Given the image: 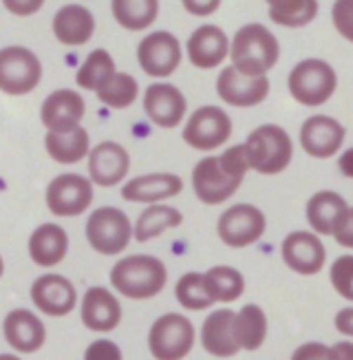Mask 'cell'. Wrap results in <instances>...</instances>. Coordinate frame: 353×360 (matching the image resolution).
<instances>
[{
  "label": "cell",
  "mask_w": 353,
  "mask_h": 360,
  "mask_svg": "<svg viewBox=\"0 0 353 360\" xmlns=\"http://www.w3.org/2000/svg\"><path fill=\"white\" fill-rule=\"evenodd\" d=\"M248 168L243 144L227 148L221 155H210L192 170V191L206 206H219L239 191Z\"/></svg>",
  "instance_id": "cell-1"
},
{
  "label": "cell",
  "mask_w": 353,
  "mask_h": 360,
  "mask_svg": "<svg viewBox=\"0 0 353 360\" xmlns=\"http://www.w3.org/2000/svg\"><path fill=\"white\" fill-rule=\"evenodd\" d=\"M232 67L248 77H265L281 58L279 40L265 25H243L229 44Z\"/></svg>",
  "instance_id": "cell-2"
},
{
  "label": "cell",
  "mask_w": 353,
  "mask_h": 360,
  "mask_svg": "<svg viewBox=\"0 0 353 360\" xmlns=\"http://www.w3.org/2000/svg\"><path fill=\"white\" fill-rule=\"evenodd\" d=\"M166 265L152 255H131L119 259L111 270V285L133 301L152 299L166 288Z\"/></svg>",
  "instance_id": "cell-3"
},
{
  "label": "cell",
  "mask_w": 353,
  "mask_h": 360,
  "mask_svg": "<svg viewBox=\"0 0 353 360\" xmlns=\"http://www.w3.org/2000/svg\"><path fill=\"white\" fill-rule=\"evenodd\" d=\"M248 166L260 175H279L289 166L294 144L279 124H263L254 129L243 144Z\"/></svg>",
  "instance_id": "cell-4"
},
{
  "label": "cell",
  "mask_w": 353,
  "mask_h": 360,
  "mask_svg": "<svg viewBox=\"0 0 353 360\" xmlns=\"http://www.w3.org/2000/svg\"><path fill=\"white\" fill-rule=\"evenodd\" d=\"M291 98L305 106H320L331 100L338 86L335 69L325 60L307 58L291 69L287 77Z\"/></svg>",
  "instance_id": "cell-5"
},
{
  "label": "cell",
  "mask_w": 353,
  "mask_h": 360,
  "mask_svg": "<svg viewBox=\"0 0 353 360\" xmlns=\"http://www.w3.org/2000/svg\"><path fill=\"white\" fill-rule=\"evenodd\" d=\"M197 332L188 316L171 314L159 316L150 325L148 332V349L155 360H183L194 347Z\"/></svg>",
  "instance_id": "cell-6"
},
{
  "label": "cell",
  "mask_w": 353,
  "mask_h": 360,
  "mask_svg": "<svg viewBox=\"0 0 353 360\" xmlns=\"http://www.w3.org/2000/svg\"><path fill=\"white\" fill-rule=\"evenodd\" d=\"M86 241L95 252L104 257L121 255L131 243L133 237V224L124 210L104 206L88 214L86 221Z\"/></svg>",
  "instance_id": "cell-7"
},
{
  "label": "cell",
  "mask_w": 353,
  "mask_h": 360,
  "mask_svg": "<svg viewBox=\"0 0 353 360\" xmlns=\"http://www.w3.org/2000/svg\"><path fill=\"white\" fill-rule=\"evenodd\" d=\"M42 80L40 58L27 46H3L0 49V91L7 96H27Z\"/></svg>",
  "instance_id": "cell-8"
},
{
  "label": "cell",
  "mask_w": 353,
  "mask_h": 360,
  "mask_svg": "<svg viewBox=\"0 0 353 360\" xmlns=\"http://www.w3.org/2000/svg\"><path fill=\"white\" fill-rule=\"evenodd\" d=\"M267 219L263 210L252 203L229 206L217 221L219 239L229 248H248L265 234Z\"/></svg>",
  "instance_id": "cell-9"
},
{
  "label": "cell",
  "mask_w": 353,
  "mask_h": 360,
  "mask_svg": "<svg viewBox=\"0 0 353 360\" xmlns=\"http://www.w3.org/2000/svg\"><path fill=\"white\" fill-rule=\"evenodd\" d=\"M232 135V120L219 106H201L190 115L183 139L194 150L210 153L223 146Z\"/></svg>",
  "instance_id": "cell-10"
},
{
  "label": "cell",
  "mask_w": 353,
  "mask_h": 360,
  "mask_svg": "<svg viewBox=\"0 0 353 360\" xmlns=\"http://www.w3.org/2000/svg\"><path fill=\"white\" fill-rule=\"evenodd\" d=\"M93 203V184L78 173L58 175L47 186V208L55 217H78Z\"/></svg>",
  "instance_id": "cell-11"
},
{
  "label": "cell",
  "mask_w": 353,
  "mask_h": 360,
  "mask_svg": "<svg viewBox=\"0 0 353 360\" xmlns=\"http://www.w3.org/2000/svg\"><path fill=\"white\" fill-rule=\"evenodd\" d=\"M137 62L150 77H171L181 65V44L171 31H152L137 44Z\"/></svg>",
  "instance_id": "cell-12"
},
{
  "label": "cell",
  "mask_w": 353,
  "mask_h": 360,
  "mask_svg": "<svg viewBox=\"0 0 353 360\" xmlns=\"http://www.w3.org/2000/svg\"><path fill=\"white\" fill-rule=\"evenodd\" d=\"M281 257L289 270H294L300 276H314L327 261L325 243L318 239V234L296 230L289 232L281 243Z\"/></svg>",
  "instance_id": "cell-13"
},
{
  "label": "cell",
  "mask_w": 353,
  "mask_h": 360,
  "mask_svg": "<svg viewBox=\"0 0 353 360\" xmlns=\"http://www.w3.org/2000/svg\"><path fill=\"white\" fill-rule=\"evenodd\" d=\"M347 131L340 122L329 115L307 117L300 127V146L316 160H329L342 148Z\"/></svg>",
  "instance_id": "cell-14"
},
{
  "label": "cell",
  "mask_w": 353,
  "mask_h": 360,
  "mask_svg": "<svg viewBox=\"0 0 353 360\" xmlns=\"http://www.w3.org/2000/svg\"><path fill=\"white\" fill-rule=\"evenodd\" d=\"M32 301L38 311L47 316H67L75 309L78 292L62 274H42L32 283Z\"/></svg>",
  "instance_id": "cell-15"
},
{
  "label": "cell",
  "mask_w": 353,
  "mask_h": 360,
  "mask_svg": "<svg viewBox=\"0 0 353 360\" xmlns=\"http://www.w3.org/2000/svg\"><path fill=\"white\" fill-rule=\"evenodd\" d=\"M144 111L155 127L175 129L186 117L188 102L177 86L168 82H155L144 93Z\"/></svg>",
  "instance_id": "cell-16"
},
{
  "label": "cell",
  "mask_w": 353,
  "mask_h": 360,
  "mask_svg": "<svg viewBox=\"0 0 353 360\" xmlns=\"http://www.w3.org/2000/svg\"><path fill=\"white\" fill-rule=\"evenodd\" d=\"M217 93L219 98L239 108H250L265 102L269 96V80L265 77H248L239 73L234 67H225L217 77Z\"/></svg>",
  "instance_id": "cell-17"
},
{
  "label": "cell",
  "mask_w": 353,
  "mask_h": 360,
  "mask_svg": "<svg viewBox=\"0 0 353 360\" xmlns=\"http://www.w3.org/2000/svg\"><path fill=\"white\" fill-rule=\"evenodd\" d=\"M131 168L128 150L117 142H100L88 150V181L100 188H113L121 184Z\"/></svg>",
  "instance_id": "cell-18"
},
{
  "label": "cell",
  "mask_w": 353,
  "mask_h": 360,
  "mask_svg": "<svg viewBox=\"0 0 353 360\" xmlns=\"http://www.w3.org/2000/svg\"><path fill=\"white\" fill-rule=\"evenodd\" d=\"M84 113L86 104L78 91L58 89L44 100L40 108V120L47 127V133H65L80 127Z\"/></svg>",
  "instance_id": "cell-19"
},
{
  "label": "cell",
  "mask_w": 353,
  "mask_h": 360,
  "mask_svg": "<svg viewBox=\"0 0 353 360\" xmlns=\"http://www.w3.org/2000/svg\"><path fill=\"white\" fill-rule=\"evenodd\" d=\"M3 334L11 349L18 354H34L47 340V327L32 309H13L3 321Z\"/></svg>",
  "instance_id": "cell-20"
},
{
  "label": "cell",
  "mask_w": 353,
  "mask_h": 360,
  "mask_svg": "<svg viewBox=\"0 0 353 360\" xmlns=\"http://www.w3.org/2000/svg\"><path fill=\"white\" fill-rule=\"evenodd\" d=\"M82 323L91 332H113L121 323V303L106 288H88L82 299Z\"/></svg>",
  "instance_id": "cell-21"
},
{
  "label": "cell",
  "mask_w": 353,
  "mask_h": 360,
  "mask_svg": "<svg viewBox=\"0 0 353 360\" xmlns=\"http://www.w3.org/2000/svg\"><path fill=\"white\" fill-rule=\"evenodd\" d=\"M188 58L197 69H214L229 53V40L217 25H201L188 38Z\"/></svg>",
  "instance_id": "cell-22"
},
{
  "label": "cell",
  "mask_w": 353,
  "mask_h": 360,
  "mask_svg": "<svg viewBox=\"0 0 353 360\" xmlns=\"http://www.w3.org/2000/svg\"><path fill=\"white\" fill-rule=\"evenodd\" d=\"M51 27L60 44L82 46L95 34V18L84 5H65L55 11Z\"/></svg>",
  "instance_id": "cell-23"
},
{
  "label": "cell",
  "mask_w": 353,
  "mask_h": 360,
  "mask_svg": "<svg viewBox=\"0 0 353 360\" xmlns=\"http://www.w3.org/2000/svg\"><path fill=\"white\" fill-rule=\"evenodd\" d=\"M183 191V179L173 173H150L140 175L124 184L121 199L133 203H157L164 199L177 197Z\"/></svg>",
  "instance_id": "cell-24"
},
{
  "label": "cell",
  "mask_w": 353,
  "mask_h": 360,
  "mask_svg": "<svg viewBox=\"0 0 353 360\" xmlns=\"http://www.w3.org/2000/svg\"><path fill=\"white\" fill-rule=\"evenodd\" d=\"M69 252V234L58 224H42L29 237V257L40 268H53Z\"/></svg>",
  "instance_id": "cell-25"
},
{
  "label": "cell",
  "mask_w": 353,
  "mask_h": 360,
  "mask_svg": "<svg viewBox=\"0 0 353 360\" xmlns=\"http://www.w3.org/2000/svg\"><path fill=\"white\" fill-rule=\"evenodd\" d=\"M232 309H214L206 316L201 325V345L204 349L214 358H232L241 349L237 347L234 336H232Z\"/></svg>",
  "instance_id": "cell-26"
},
{
  "label": "cell",
  "mask_w": 353,
  "mask_h": 360,
  "mask_svg": "<svg viewBox=\"0 0 353 360\" xmlns=\"http://www.w3.org/2000/svg\"><path fill=\"white\" fill-rule=\"evenodd\" d=\"M232 336L239 349L256 352L263 347L267 338V316L256 303L243 305L239 311H234L232 319Z\"/></svg>",
  "instance_id": "cell-27"
},
{
  "label": "cell",
  "mask_w": 353,
  "mask_h": 360,
  "mask_svg": "<svg viewBox=\"0 0 353 360\" xmlns=\"http://www.w3.org/2000/svg\"><path fill=\"white\" fill-rule=\"evenodd\" d=\"M88 131L84 127H75L65 133H47L44 135V148L55 164H78L88 155Z\"/></svg>",
  "instance_id": "cell-28"
},
{
  "label": "cell",
  "mask_w": 353,
  "mask_h": 360,
  "mask_svg": "<svg viewBox=\"0 0 353 360\" xmlns=\"http://www.w3.org/2000/svg\"><path fill=\"white\" fill-rule=\"evenodd\" d=\"M349 208V203L342 195L333 191H320L307 201V221H309L314 234L329 237L335 221Z\"/></svg>",
  "instance_id": "cell-29"
},
{
  "label": "cell",
  "mask_w": 353,
  "mask_h": 360,
  "mask_svg": "<svg viewBox=\"0 0 353 360\" xmlns=\"http://www.w3.org/2000/svg\"><path fill=\"white\" fill-rule=\"evenodd\" d=\"M204 276V288L212 303H234L245 292V278L237 268L229 265H214Z\"/></svg>",
  "instance_id": "cell-30"
},
{
  "label": "cell",
  "mask_w": 353,
  "mask_h": 360,
  "mask_svg": "<svg viewBox=\"0 0 353 360\" xmlns=\"http://www.w3.org/2000/svg\"><path fill=\"white\" fill-rule=\"evenodd\" d=\"M183 224V214L173 208V206H148L140 217H137V224L133 228V237L135 241L146 243L152 241L159 234H164L171 228H179Z\"/></svg>",
  "instance_id": "cell-31"
},
{
  "label": "cell",
  "mask_w": 353,
  "mask_h": 360,
  "mask_svg": "<svg viewBox=\"0 0 353 360\" xmlns=\"http://www.w3.org/2000/svg\"><path fill=\"white\" fill-rule=\"evenodd\" d=\"M115 60L106 49H95L86 56L82 67L75 73V82L84 91H100L115 75Z\"/></svg>",
  "instance_id": "cell-32"
},
{
  "label": "cell",
  "mask_w": 353,
  "mask_h": 360,
  "mask_svg": "<svg viewBox=\"0 0 353 360\" xmlns=\"http://www.w3.org/2000/svg\"><path fill=\"white\" fill-rule=\"evenodd\" d=\"M115 20L128 31H142L155 22L159 13L157 0H115L111 5Z\"/></svg>",
  "instance_id": "cell-33"
},
{
  "label": "cell",
  "mask_w": 353,
  "mask_h": 360,
  "mask_svg": "<svg viewBox=\"0 0 353 360\" xmlns=\"http://www.w3.org/2000/svg\"><path fill=\"white\" fill-rule=\"evenodd\" d=\"M267 9L272 22L287 29H300L305 25H309L318 15V3H314V0H294V3L272 0Z\"/></svg>",
  "instance_id": "cell-34"
},
{
  "label": "cell",
  "mask_w": 353,
  "mask_h": 360,
  "mask_svg": "<svg viewBox=\"0 0 353 360\" xmlns=\"http://www.w3.org/2000/svg\"><path fill=\"white\" fill-rule=\"evenodd\" d=\"M140 98V84L131 73H115L109 82L98 91V100L111 108H128Z\"/></svg>",
  "instance_id": "cell-35"
},
{
  "label": "cell",
  "mask_w": 353,
  "mask_h": 360,
  "mask_svg": "<svg viewBox=\"0 0 353 360\" xmlns=\"http://www.w3.org/2000/svg\"><path fill=\"white\" fill-rule=\"evenodd\" d=\"M175 299L183 309H190V311H204L212 307V299L204 288L201 272L183 274L175 285Z\"/></svg>",
  "instance_id": "cell-36"
},
{
  "label": "cell",
  "mask_w": 353,
  "mask_h": 360,
  "mask_svg": "<svg viewBox=\"0 0 353 360\" xmlns=\"http://www.w3.org/2000/svg\"><path fill=\"white\" fill-rule=\"evenodd\" d=\"M331 285L347 301H353V257L342 255L331 265Z\"/></svg>",
  "instance_id": "cell-37"
},
{
  "label": "cell",
  "mask_w": 353,
  "mask_h": 360,
  "mask_svg": "<svg viewBox=\"0 0 353 360\" xmlns=\"http://www.w3.org/2000/svg\"><path fill=\"white\" fill-rule=\"evenodd\" d=\"M84 360H124V354H121V349L115 340L98 338L86 347Z\"/></svg>",
  "instance_id": "cell-38"
},
{
  "label": "cell",
  "mask_w": 353,
  "mask_h": 360,
  "mask_svg": "<svg viewBox=\"0 0 353 360\" xmlns=\"http://www.w3.org/2000/svg\"><path fill=\"white\" fill-rule=\"evenodd\" d=\"M291 360H335L333 352L325 342H305L291 354Z\"/></svg>",
  "instance_id": "cell-39"
},
{
  "label": "cell",
  "mask_w": 353,
  "mask_h": 360,
  "mask_svg": "<svg viewBox=\"0 0 353 360\" xmlns=\"http://www.w3.org/2000/svg\"><path fill=\"white\" fill-rule=\"evenodd\" d=\"M331 237H335V241L342 248H353V210H351V206L335 221V226L331 230Z\"/></svg>",
  "instance_id": "cell-40"
},
{
  "label": "cell",
  "mask_w": 353,
  "mask_h": 360,
  "mask_svg": "<svg viewBox=\"0 0 353 360\" xmlns=\"http://www.w3.org/2000/svg\"><path fill=\"white\" fill-rule=\"evenodd\" d=\"M349 7H351L349 3H338L333 7V22L338 29H340V34L351 40L353 34H351V11H347Z\"/></svg>",
  "instance_id": "cell-41"
},
{
  "label": "cell",
  "mask_w": 353,
  "mask_h": 360,
  "mask_svg": "<svg viewBox=\"0 0 353 360\" xmlns=\"http://www.w3.org/2000/svg\"><path fill=\"white\" fill-rule=\"evenodd\" d=\"M333 323H335L338 332L345 334L347 338H351L353 336V307H345V309L338 311Z\"/></svg>",
  "instance_id": "cell-42"
},
{
  "label": "cell",
  "mask_w": 353,
  "mask_h": 360,
  "mask_svg": "<svg viewBox=\"0 0 353 360\" xmlns=\"http://www.w3.org/2000/svg\"><path fill=\"white\" fill-rule=\"evenodd\" d=\"M219 5H221L219 0H210V3H190V0H186V3H183V7L197 15H210L219 9Z\"/></svg>",
  "instance_id": "cell-43"
},
{
  "label": "cell",
  "mask_w": 353,
  "mask_h": 360,
  "mask_svg": "<svg viewBox=\"0 0 353 360\" xmlns=\"http://www.w3.org/2000/svg\"><path fill=\"white\" fill-rule=\"evenodd\" d=\"M5 7L16 15H29V13H36L42 7V0H36V3H11V0H7Z\"/></svg>",
  "instance_id": "cell-44"
},
{
  "label": "cell",
  "mask_w": 353,
  "mask_h": 360,
  "mask_svg": "<svg viewBox=\"0 0 353 360\" xmlns=\"http://www.w3.org/2000/svg\"><path fill=\"white\" fill-rule=\"evenodd\" d=\"M335 360H353V342L351 340H340L331 347Z\"/></svg>",
  "instance_id": "cell-45"
},
{
  "label": "cell",
  "mask_w": 353,
  "mask_h": 360,
  "mask_svg": "<svg viewBox=\"0 0 353 360\" xmlns=\"http://www.w3.org/2000/svg\"><path fill=\"white\" fill-rule=\"evenodd\" d=\"M0 360H20L16 354H0Z\"/></svg>",
  "instance_id": "cell-46"
},
{
  "label": "cell",
  "mask_w": 353,
  "mask_h": 360,
  "mask_svg": "<svg viewBox=\"0 0 353 360\" xmlns=\"http://www.w3.org/2000/svg\"><path fill=\"white\" fill-rule=\"evenodd\" d=\"M3 272H5V261H3V257H0V276H3Z\"/></svg>",
  "instance_id": "cell-47"
}]
</instances>
